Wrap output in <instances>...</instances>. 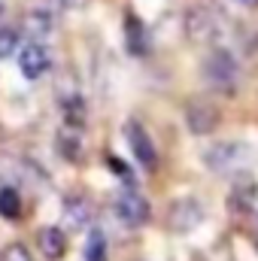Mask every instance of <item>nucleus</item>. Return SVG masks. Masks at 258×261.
Listing matches in <instances>:
<instances>
[{"label": "nucleus", "instance_id": "1", "mask_svg": "<svg viewBox=\"0 0 258 261\" xmlns=\"http://www.w3.org/2000/svg\"><path fill=\"white\" fill-rule=\"evenodd\" d=\"M203 161L219 176H246L255 164V149L243 140H225L203 152Z\"/></svg>", "mask_w": 258, "mask_h": 261}, {"label": "nucleus", "instance_id": "2", "mask_svg": "<svg viewBox=\"0 0 258 261\" xmlns=\"http://www.w3.org/2000/svg\"><path fill=\"white\" fill-rule=\"evenodd\" d=\"M200 222H203V206H200L194 197H179V200H173L170 210H167V228L176 231V234L194 231Z\"/></svg>", "mask_w": 258, "mask_h": 261}, {"label": "nucleus", "instance_id": "3", "mask_svg": "<svg viewBox=\"0 0 258 261\" xmlns=\"http://www.w3.org/2000/svg\"><path fill=\"white\" fill-rule=\"evenodd\" d=\"M116 216L128 225V228H140L149 222V200L134 192V189H122L116 195Z\"/></svg>", "mask_w": 258, "mask_h": 261}, {"label": "nucleus", "instance_id": "4", "mask_svg": "<svg viewBox=\"0 0 258 261\" xmlns=\"http://www.w3.org/2000/svg\"><path fill=\"white\" fill-rule=\"evenodd\" d=\"M203 76H207V82L210 85H216V88H231L234 82H237V64H234V58L228 55V52H222V49H216L213 55H207V61H203Z\"/></svg>", "mask_w": 258, "mask_h": 261}, {"label": "nucleus", "instance_id": "5", "mask_svg": "<svg viewBox=\"0 0 258 261\" xmlns=\"http://www.w3.org/2000/svg\"><path fill=\"white\" fill-rule=\"evenodd\" d=\"M125 134H128L131 152H134V158L140 161V167L155 170V167H158V152H155V146H152L146 128H143L140 122H128V125H125Z\"/></svg>", "mask_w": 258, "mask_h": 261}, {"label": "nucleus", "instance_id": "6", "mask_svg": "<svg viewBox=\"0 0 258 261\" xmlns=\"http://www.w3.org/2000/svg\"><path fill=\"white\" fill-rule=\"evenodd\" d=\"M186 125L194 134H210V130H216V125H219V110L213 103H207V100H194V103H189V110H186Z\"/></svg>", "mask_w": 258, "mask_h": 261}, {"label": "nucleus", "instance_id": "7", "mask_svg": "<svg viewBox=\"0 0 258 261\" xmlns=\"http://www.w3.org/2000/svg\"><path fill=\"white\" fill-rule=\"evenodd\" d=\"M18 67L28 79H40L46 70H49V55H46V46L40 43H28L21 52H18Z\"/></svg>", "mask_w": 258, "mask_h": 261}, {"label": "nucleus", "instance_id": "8", "mask_svg": "<svg viewBox=\"0 0 258 261\" xmlns=\"http://www.w3.org/2000/svg\"><path fill=\"white\" fill-rule=\"evenodd\" d=\"M37 246H40V252L46 255L49 261H58L61 255H64L67 249V237L61 228H40V234H37Z\"/></svg>", "mask_w": 258, "mask_h": 261}, {"label": "nucleus", "instance_id": "9", "mask_svg": "<svg viewBox=\"0 0 258 261\" xmlns=\"http://www.w3.org/2000/svg\"><path fill=\"white\" fill-rule=\"evenodd\" d=\"M64 222L70 231H79L91 222V203L85 200L82 195H73L64 200Z\"/></svg>", "mask_w": 258, "mask_h": 261}, {"label": "nucleus", "instance_id": "10", "mask_svg": "<svg viewBox=\"0 0 258 261\" xmlns=\"http://www.w3.org/2000/svg\"><path fill=\"white\" fill-rule=\"evenodd\" d=\"M228 203H231V210H237V213L252 210V203H255V182H252L249 176H237L234 192H231V197H228Z\"/></svg>", "mask_w": 258, "mask_h": 261}, {"label": "nucleus", "instance_id": "11", "mask_svg": "<svg viewBox=\"0 0 258 261\" xmlns=\"http://www.w3.org/2000/svg\"><path fill=\"white\" fill-rule=\"evenodd\" d=\"M189 34L194 40H210L216 34V18L207 9H192L189 12Z\"/></svg>", "mask_w": 258, "mask_h": 261}, {"label": "nucleus", "instance_id": "12", "mask_svg": "<svg viewBox=\"0 0 258 261\" xmlns=\"http://www.w3.org/2000/svg\"><path fill=\"white\" fill-rule=\"evenodd\" d=\"M125 37H128V52H131V55H146V52H149L146 28H143L134 15H128V18H125Z\"/></svg>", "mask_w": 258, "mask_h": 261}, {"label": "nucleus", "instance_id": "13", "mask_svg": "<svg viewBox=\"0 0 258 261\" xmlns=\"http://www.w3.org/2000/svg\"><path fill=\"white\" fill-rule=\"evenodd\" d=\"M61 110H64V119H67V128H82L85 125V100L73 91V94H64L61 97Z\"/></svg>", "mask_w": 258, "mask_h": 261}, {"label": "nucleus", "instance_id": "14", "mask_svg": "<svg viewBox=\"0 0 258 261\" xmlns=\"http://www.w3.org/2000/svg\"><path fill=\"white\" fill-rule=\"evenodd\" d=\"M49 28H52V12H46L43 6L24 18V31H28L31 37H46V34H49Z\"/></svg>", "mask_w": 258, "mask_h": 261}, {"label": "nucleus", "instance_id": "15", "mask_svg": "<svg viewBox=\"0 0 258 261\" xmlns=\"http://www.w3.org/2000/svg\"><path fill=\"white\" fill-rule=\"evenodd\" d=\"M0 216L3 219H18L21 216V197L15 189H0Z\"/></svg>", "mask_w": 258, "mask_h": 261}, {"label": "nucleus", "instance_id": "16", "mask_svg": "<svg viewBox=\"0 0 258 261\" xmlns=\"http://www.w3.org/2000/svg\"><path fill=\"white\" fill-rule=\"evenodd\" d=\"M58 149H61V155L67 161H79V155H82V143H79V137L70 128L58 134Z\"/></svg>", "mask_w": 258, "mask_h": 261}, {"label": "nucleus", "instance_id": "17", "mask_svg": "<svg viewBox=\"0 0 258 261\" xmlns=\"http://www.w3.org/2000/svg\"><path fill=\"white\" fill-rule=\"evenodd\" d=\"M85 261H107V240L100 231H91V237L85 243Z\"/></svg>", "mask_w": 258, "mask_h": 261}, {"label": "nucleus", "instance_id": "18", "mask_svg": "<svg viewBox=\"0 0 258 261\" xmlns=\"http://www.w3.org/2000/svg\"><path fill=\"white\" fill-rule=\"evenodd\" d=\"M15 46H18V34L12 28H0V58H9Z\"/></svg>", "mask_w": 258, "mask_h": 261}, {"label": "nucleus", "instance_id": "19", "mask_svg": "<svg viewBox=\"0 0 258 261\" xmlns=\"http://www.w3.org/2000/svg\"><path fill=\"white\" fill-rule=\"evenodd\" d=\"M0 261H31V255H28V249H24V246L12 243V246H6V249L0 252Z\"/></svg>", "mask_w": 258, "mask_h": 261}, {"label": "nucleus", "instance_id": "20", "mask_svg": "<svg viewBox=\"0 0 258 261\" xmlns=\"http://www.w3.org/2000/svg\"><path fill=\"white\" fill-rule=\"evenodd\" d=\"M107 164H110V170H113V173H119L122 179H131V170L125 167V161H122V158H113V155H110V158H107Z\"/></svg>", "mask_w": 258, "mask_h": 261}, {"label": "nucleus", "instance_id": "21", "mask_svg": "<svg viewBox=\"0 0 258 261\" xmlns=\"http://www.w3.org/2000/svg\"><path fill=\"white\" fill-rule=\"evenodd\" d=\"M0 12H3V3H0Z\"/></svg>", "mask_w": 258, "mask_h": 261}, {"label": "nucleus", "instance_id": "22", "mask_svg": "<svg viewBox=\"0 0 258 261\" xmlns=\"http://www.w3.org/2000/svg\"><path fill=\"white\" fill-rule=\"evenodd\" d=\"M246 3H249V0H246Z\"/></svg>", "mask_w": 258, "mask_h": 261}]
</instances>
